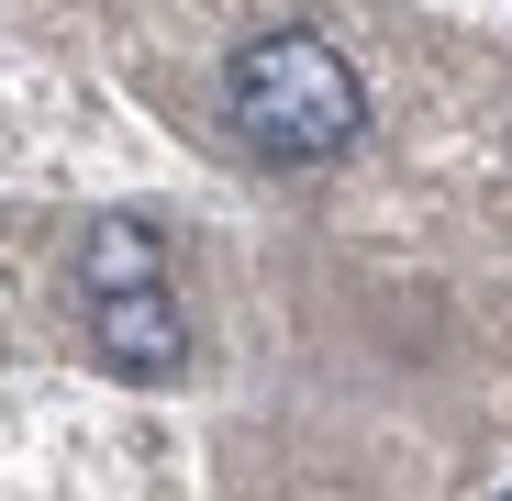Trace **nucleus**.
<instances>
[{
  "instance_id": "4",
  "label": "nucleus",
  "mask_w": 512,
  "mask_h": 501,
  "mask_svg": "<svg viewBox=\"0 0 512 501\" xmlns=\"http://www.w3.org/2000/svg\"><path fill=\"white\" fill-rule=\"evenodd\" d=\"M501 501H512V490H501Z\"/></svg>"
},
{
  "instance_id": "2",
  "label": "nucleus",
  "mask_w": 512,
  "mask_h": 501,
  "mask_svg": "<svg viewBox=\"0 0 512 501\" xmlns=\"http://www.w3.org/2000/svg\"><path fill=\"white\" fill-rule=\"evenodd\" d=\"M90 357H101L112 379L167 390V379L190 368V312L167 301V279H156V290H101V301H90Z\"/></svg>"
},
{
  "instance_id": "1",
  "label": "nucleus",
  "mask_w": 512,
  "mask_h": 501,
  "mask_svg": "<svg viewBox=\"0 0 512 501\" xmlns=\"http://www.w3.org/2000/svg\"><path fill=\"white\" fill-rule=\"evenodd\" d=\"M223 123L245 134V156H268V167H323V156H346L368 134V90H357V67L334 56L323 34L279 23V34H256L234 56Z\"/></svg>"
},
{
  "instance_id": "3",
  "label": "nucleus",
  "mask_w": 512,
  "mask_h": 501,
  "mask_svg": "<svg viewBox=\"0 0 512 501\" xmlns=\"http://www.w3.org/2000/svg\"><path fill=\"white\" fill-rule=\"evenodd\" d=\"M167 279V234L145 223V212H90L78 223V290H156Z\"/></svg>"
}]
</instances>
